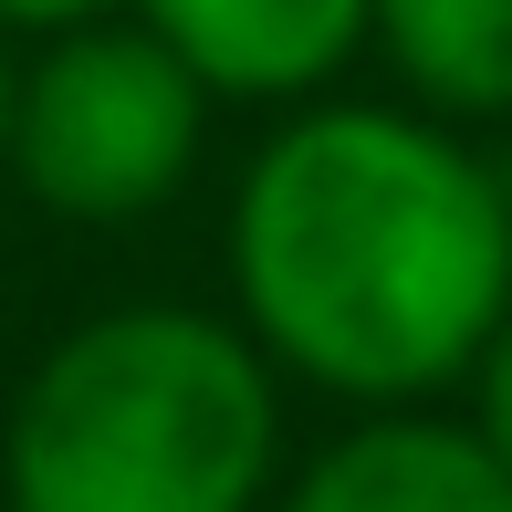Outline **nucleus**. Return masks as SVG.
I'll list each match as a JSON object with an SVG mask.
<instances>
[{
	"mask_svg": "<svg viewBox=\"0 0 512 512\" xmlns=\"http://www.w3.org/2000/svg\"><path fill=\"white\" fill-rule=\"evenodd\" d=\"M115 0H0V32H74V21H105Z\"/></svg>",
	"mask_w": 512,
	"mask_h": 512,
	"instance_id": "6e6552de",
	"label": "nucleus"
},
{
	"mask_svg": "<svg viewBox=\"0 0 512 512\" xmlns=\"http://www.w3.org/2000/svg\"><path fill=\"white\" fill-rule=\"evenodd\" d=\"M492 189H502V230H512V157H492Z\"/></svg>",
	"mask_w": 512,
	"mask_h": 512,
	"instance_id": "9d476101",
	"label": "nucleus"
},
{
	"mask_svg": "<svg viewBox=\"0 0 512 512\" xmlns=\"http://www.w3.org/2000/svg\"><path fill=\"white\" fill-rule=\"evenodd\" d=\"M366 42L398 63L408 105L439 126L512 115V0H377Z\"/></svg>",
	"mask_w": 512,
	"mask_h": 512,
	"instance_id": "423d86ee",
	"label": "nucleus"
},
{
	"mask_svg": "<svg viewBox=\"0 0 512 512\" xmlns=\"http://www.w3.org/2000/svg\"><path fill=\"white\" fill-rule=\"evenodd\" d=\"M283 512H512V471L460 418L377 408L293 471Z\"/></svg>",
	"mask_w": 512,
	"mask_h": 512,
	"instance_id": "39448f33",
	"label": "nucleus"
},
{
	"mask_svg": "<svg viewBox=\"0 0 512 512\" xmlns=\"http://www.w3.org/2000/svg\"><path fill=\"white\" fill-rule=\"evenodd\" d=\"M136 21L209 84V105H314L366 53L377 0H136Z\"/></svg>",
	"mask_w": 512,
	"mask_h": 512,
	"instance_id": "20e7f679",
	"label": "nucleus"
},
{
	"mask_svg": "<svg viewBox=\"0 0 512 512\" xmlns=\"http://www.w3.org/2000/svg\"><path fill=\"white\" fill-rule=\"evenodd\" d=\"M241 335L356 408H418L512 314L492 157L418 105H293L230 199Z\"/></svg>",
	"mask_w": 512,
	"mask_h": 512,
	"instance_id": "f257e3e1",
	"label": "nucleus"
},
{
	"mask_svg": "<svg viewBox=\"0 0 512 512\" xmlns=\"http://www.w3.org/2000/svg\"><path fill=\"white\" fill-rule=\"evenodd\" d=\"M209 136V84L147 21H74L53 32V53L21 74L11 95V157L0 168L21 178L53 220H147L189 189Z\"/></svg>",
	"mask_w": 512,
	"mask_h": 512,
	"instance_id": "7ed1b4c3",
	"label": "nucleus"
},
{
	"mask_svg": "<svg viewBox=\"0 0 512 512\" xmlns=\"http://www.w3.org/2000/svg\"><path fill=\"white\" fill-rule=\"evenodd\" d=\"M272 460V356L199 304H115L74 324L0 418L11 512H262Z\"/></svg>",
	"mask_w": 512,
	"mask_h": 512,
	"instance_id": "f03ea898",
	"label": "nucleus"
},
{
	"mask_svg": "<svg viewBox=\"0 0 512 512\" xmlns=\"http://www.w3.org/2000/svg\"><path fill=\"white\" fill-rule=\"evenodd\" d=\"M11 95H21V63H11V42H0V157H11Z\"/></svg>",
	"mask_w": 512,
	"mask_h": 512,
	"instance_id": "1a4fd4ad",
	"label": "nucleus"
},
{
	"mask_svg": "<svg viewBox=\"0 0 512 512\" xmlns=\"http://www.w3.org/2000/svg\"><path fill=\"white\" fill-rule=\"evenodd\" d=\"M471 429H481V450L512 471V314H502V335L481 345V366H471Z\"/></svg>",
	"mask_w": 512,
	"mask_h": 512,
	"instance_id": "0eeeda50",
	"label": "nucleus"
}]
</instances>
